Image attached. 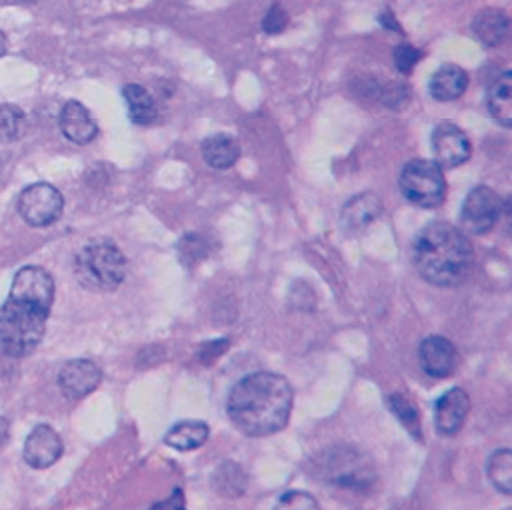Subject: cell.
<instances>
[{
    "label": "cell",
    "mask_w": 512,
    "mask_h": 510,
    "mask_svg": "<svg viewBox=\"0 0 512 510\" xmlns=\"http://www.w3.org/2000/svg\"><path fill=\"white\" fill-rule=\"evenodd\" d=\"M7 51H9V39L3 31H0V57H5Z\"/></svg>",
    "instance_id": "obj_33"
},
{
    "label": "cell",
    "mask_w": 512,
    "mask_h": 510,
    "mask_svg": "<svg viewBox=\"0 0 512 510\" xmlns=\"http://www.w3.org/2000/svg\"><path fill=\"white\" fill-rule=\"evenodd\" d=\"M227 348H229V340H227V338H219V340L207 342V344L201 346L199 360H201L203 364H213Z\"/></svg>",
    "instance_id": "obj_30"
},
{
    "label": "cell",
    "mask_w": 512,
    "mask_h": 510,
    "mask_svg": "<svg viewBox=\"0 0 512 510\" xmlns=\"http://www.w3.org/2000/svg\"><path fill=\"white\" fill-rule=\"evenodd\" d=\"M23 3H29V5H33V3H37V0H23Z\"/></svg>",
    "instance_id": "obj_34"
},
{
    "label": "cell",
    "mask_w": 512,
    "mask_h": 510,
    "mask_svg": "<svg viewBox=\"0 0 512 510\" xmlns=\"http://www.w3.org/2000/svg\"><path fill=\"white\" fill-rule=\"evenodd\" d=\"M502 211L504 207L500 195L486 185H478L466 195L462 203L460 225L464 233L484 235L500 221Z\"/></svg>",
    "instance_id": "obj_6"
},
{
    "label": "cell",
    "mask_w": 512,
    "mask_h": 510,
    "mask_svg": "<svg viewBox=\"0 0 512 510\" xmlns=\"http://www.w3.org/2000/svg\"><path fill=\"white\" fill-rule=\"evenodd\" d=\"M127 276V258L111 239H93L85 243L75 258L77 282L97 294L115 292Z\"/></svg>",
    "instance_id": "obj_3"
},
{
    "label": "cell",
    "mask_w": 512,
    "mask_h": 510,
    "mask_svg": "<svg viewBox=\"0 0 512 510\" xmlns=\"http://www.w3.org/2000/svg\"><path fill=\"white\" fill-rule=\"evenodd\" d=\"M418 360L422 370L436 380L448 378L458 362V354L456 348L450 340L442 338V336H428L418 350Z\"/></svg>",
    "instance_id": "obj_12"
},
{
    "label": "cell",
    "mask_w": 512,
    "mask_h": 510,
    "mask_svg": "<svg viewBox=\"0 0 512 510\" xmlns=\"http://www.w3.org/2000/svg\"><path fill=\"white\" fill-rule=\"evenodd\" d=\"M380 23L386 27V29H390V31H396V33H400L402 35V29H400V25L396 23V19L392 17V13L388 11V13H384L382 17H380Z\"/></svg>",
    "instance_id": "obj_32"
},
{
    "label": "cell",
    "mask_w": 512,
    "mask_h": 510,
    "mask_svg": "<svg viewBox=\"0 0 512 510\" xmlns=\"http://www.w3.org/2000/svg\"><path fill=\"white\" fill-rule=\"evenodd\" d=\"M27 117L17 105H0V141H15L25 131Z\"/></svg>",
    "instance_id": "obj_25"
},
{
    "label": "cell",
    "mask_w": 512,
    "mask_h": 510,
    "mask_svg": "<svg viewBox=\"0 0 512 510\" xmlns=\"http://www.w3.org/2000/svg\"><path fill=\"white\" fill-rule=\"evenodd\" d=\"M410 258L424 282L438 288H454L472 270L474 247L468 235L452 223L434 221L416 235Z\"/></svg>",
    "instance_id": "obj_2"
},
{
    "label": "cell",
    "mask_w": 512,
    "mask_h": 510,
    "mask_svg": "<svg viewBox=\"0 0 512 510\" xmlns=\"http://www.w3.org/2000/svg\"><path fill=\"white\" fill-rule=\"evenodd\" d=\"M201 153H203V159L209 167L229 169L237 163V159L241 155V149H239V143L231 135L217 133V135L207 137L201 143Z\"/></svg>",
    "instance_id": "obj_18"
},
{
    "label": "cell",
    "mask_w": 512,
    "mask_h": 510,
    "mask_svg": "<svg viewBox=\"0 0 512 510\" xmlns=\"http://www.w3.org/2000/svg\"><path fill=\"white\" fill-rule=\"evenodd\" d=\"M123 99L127 103V109H129V119L135 123V125H141V127H147V125H153L157 121V115H159V109H157V103L155 99L147 93L145 87L141 85H125L123 87Z\"/></svg>",
    "instance_id": "obj_20"
},
{
    "label": "cell",
    "mask_w": 512,
    "mask_h": 510,
    "mask_svg": "<svg viewBox=\"0 0 512 510\" xmlns=\"http://www.w3.org/2000/svg\"><path fill=\"white\" fill-rule=\"evenodd\" d=\"M486 472H488L492 486L498 492L510 494L512 492V452H510V448L492 452V456L488 458V464H486Z\"/></svg>",
    "instance_id": "obj_22"
},
{
    "label": "cell",
    "mask_w": 512,
    "mask_h": 510,
    "mask_svg": "<svg viewBox=\"0 0 512 510\" xmlns=\"http://www.w3.org/2000/svg\"><path fill=\"white\" fill-rule=\"evenodd\" d=\"M400 191L416 207L436 209L446 197V179L436 161L412 159L400 173Z\"/></svg>",
    "instance_id": "obj_5"
},
{
    "label": "cell",
    "mask_w": 512,
    "mask_h": 510,
    "mask_svg": "<svg viewBox=\"0 0 512 510\" xmlns=\"http://www.w3.org/2000/svg\"><path fill=\"white\" fill-rule=\"evenodd\" d=\"M294 408V388L282 374L253 372L241 378L227 398L233 426L251 438H264L284 430Z\"/></svg>",
    "instance_id": "obj_1"
},
{
    "label": "cell",
    "mask_w": 512,
    "mask_h": 510,
    "mask_svg": "<svg viewBox=\"0 0 512 510\" xmlns=\"http://www.w3.org/2000/svg\"><path fill=\"white\" fill-rule=\"evenodd\" d=\"M63 456V440L59 432L47 424L33 428L25 440L23 458L35 470H45L53 466Z\"/></svg>",
    "instance_id": "obj_10"
},
{
    "label": "cell",
    "mask_w": 512,
    "mask_h": 510,
    "mask_svg": "<svg viewBox=\"0 0 512 510\" xmlns=\"http://www.w3.org/2000/svg\"><path fill=\"white\" fill-rule=\"evenodd\" d=\"M19 213L31 227H49L61 219L65 209L63 193L51 183L29 185L19 197Z\"/></svg>",
    "instance_id": "obj_7"
},
{
    "label": "cell",
    "mask_w": 512,
    "mask_h": 510,
    "mask_svg": "<svg viewBox=\"0 0 512 510\" xmlns=\"http://www.w3.org/2000/svg\"><path fill=\"white\" fill-rule=\"evenodd\" d=\"M388 406L394 412V416L402 422V426L422 442V418L418 408L414 406L412 400H408L404 394H392L388 398Z\"/></svg>",
    "instance_id": "obj_24"
},
{
    "label": "cell",
    "mask_w": 512,
    "mask_h": 510,
    "mask_svg": "<svg viewBox=\"0 0 512 510\" xmlns=\"http://www.w3.org/2000/svg\"><path fill=\"white\" fill-rule=\"evenodd\" d=\"M472 31L484 47L492 49L506 39L510 31V21L506 13H502L500 9H484L474 17Z\"/></svg>",
    "instance_id": "obj_16"
},
{
    "label": "cell",
    "mask_w": 512,
    "mask_h": 510,
    "mask_svg": "<svg viewBox=\"0 0 512 510\" xmlns=\"http://www.w3.org/2000/svg\"><path fill=\"white\" fill-rule=\"evenodd\" d=\"M486 107L492 119L502 127H512V75L502 73L498 75L486 95Z\"/></svg>",
    "instance_id": "obj_17"
},
{
    "label": "cell",
    "mask_w": 512,
    "mask_h": 510,
    "mask_svg": "<svg viewBox=\"0 0 512 510\" xmlns=\"http://www.w3.org/2000/svg\"><path fill=\"white\" fill-rule=\"evenodd\" d=\"M288 23H290V17L286 13V9L282 5H274L266 17H264V23H262V29L264 33H268L270 37H276L280 33H284L288 29Z\"/></svg>",
    "instance_id": "obj_28"
},
{
    "label": "cell",
    "mask_w": 512,
    "mask_h": 510,
    "mask_svg": "<svg viewBox=\"0 0 512 510\" xmlns=\"http://www.w3.org/2000/svg\"><path fill=\"white\" fill-rule=\"evenodd\" d=\"M213 486L219 494L235 498V496L245 492L247 476H245V472L239 464L223 462L221 466H217V470L213 474Z\"/></svg>",
    "instance_id": "obj_23"
},
{
    "label": "cell",
    "mask_w": 512,
    "mask_h": 510,
    "mask_svg": "<svg viewBox=\"0 0 512 510\" xmlns=\"http://www.w3.org/2000/svg\"><path fill=\"white\" fill-rule=\"evenodd\" d=\"M468 89V75L458 65H442L430 79L428 91L432 99L440 103H450L460 99Z\"/></svg>",
    "instance_id": "obj_15"
},
{
    "label": "cell",
    "mask_w": 512,
    "mask_h": 510,
    "mask_svg": "<svg viewBox=\"0 0 512 510\" xmlns=\"http://www.w3.org/2000/svg\"><path fill=\"white\" fill-rule=\"evenodd\" d=\"M209 438V426L201 420H183L165 434V444L179 450L191 452L201 448Z\"/></svg>",
    "instance_id": "obj_19"
},
{
    "label": "cell",
    "mask_w": 512,
    "mask_h": 510,
    "mask_svg": "<svg viewBox=\"0 0 512 510\" xmlns=\"http://www.w3.org/2000/svg\"><path fill=\"white\" fill-rule=\"evenodd\" d=\"M59 127L63 135L77 145L91 143L99 133V125L93 119L91 111L79 101H67L63 105L59 115Z\"/></svg>",
    "instance_id": "obj_14"
},
{
    "label": "cell",
    "mask_w": 512,
    "mask_h": 510,
    "mask_svg": "<svg viewBox=\"0 0 512 510\" xmlns=\"http://www.w3.org/2000/svg\"><path fill=\"white\" fill-rule=\"evenodd\" d=\"M11 298L35 304L41 310L51 314V308L55 302L53 276L39 266H27L19 270L11 286Z\"/></svg>",
    "instance_id": "obj_9"
},
{
    "label": "cell",
    "mask_w": 512,
    "mask_h": 510,
    "mask_svg": "<svg viewBox=\"0 0 512 510\" xmlns=\"http://www.w3.org/2000/svg\"><path fill=\"white\" fill-rule=\"evenodd\" d=\"M382 211V203L374 193H362L358 197H354L342 213V223L346 229L358 231L368 227Z\"/></svg>",
    "instance_id": "obj_21"
},
{
    "label": "cell",
    "mask_w": 512,
    "mask_h": 510,
    "mask_svg": "<svg viewBox=\"0 0 512 510\" xmlns=\"http://www.w3.org/2000/svg\"><path fill=\"white\" fill-rule=\"evenodd\" d=\"M420 59H422V53H420L416 47L408 45V43L398 45V47L394 49V65H396V69H398L402 75H410V73L414 71V67L418 65Z\"/></svg>",
    "instance_id": "obj_27"
},
{
    "label": "cell",
    "mask_w": 512,
    "mask_h": 510,
    "mask_svg": "<svg viewBox=\"0 0 512 510\" xmlns=\"http://www.w3.org/2000/svg\"><path fill=\"white\" fill-rule=\"evenodd\" d=\"M278 508L280 510H286V508H300V510H316L318 508V502L312 494L308 492H302V490H292V492H286L280 502H278Z\"/></svg>",
    "instance_id": "obj_29"
},
{
    "label": "cell",
    "mask_w": 512,
    "mask_h": 510,
    "mask_svg": "<svg viewBox=\"0 0 512 510\" xmlns=\"http://www.w3.org/2000/svg\"><path fill=\"white\" fill-rule=\"evenodd\" d=\"M179 253H181V262L187 266H193L201 260L207 258L209 245L201 235H185L179 241Z\"/></svg>",
    "instance_id": "obj_26"
},
{
    "label": "cell",
    "mask_w": 512,
    "mask_h": 510,
    "mask_svg": "<svg viewBox=\"0 0 512 510\" xmlns=\"http://www.w3.org/2000/svg\"><path fill=\"white\" fill-rule=\"evenodd\" d=\"M101 384V370L95 362L79 358L67 362L59 372V388L65 398L81 400L97 390Z\"/></svg>",
    "instance_id": "obj_11"
},
{
    "label": "cell",
    "mask_w": 512,
    "mask_h": 510,
    "mask_svg": "<svg viewBox=\"0 0 512 510\" xmlns=\"http://www.w3.org/2000/svg\"><path fill=\"white\" fill-rule=\"evenodd\" d=\"M151 508H173V510H179V508H185V494L181 488H175L173 494L163 500V502H155L151 504Z\"/></svg>",
    "instance_id": "obj_31"
},
{
    "label": "cell",
    "mask_w": 512,
    "mask_h": 510,
    "mask_svg": "<svg viewBox=\"0 0 512 510\" xmlns=\"http://www.w3.org/2000/svg\"><path fill=\"white\" fill-rule=\"evenodd\" d=\"M470 410V398L462 388H450L444 392L434 408V426L442 436H454L460 432Z\"/></svg>",
    "instance_id": "obj_13"
},
{
    "label": "cell",
    "mask_w": 512,
    "mask_h": 510,
    "mask_svg": "<svg viewBox=\"0 0 512 510\" xmlns=\"http://www.w3.org/2000/svg\"><path fill=\"white\" fill-rule=\"evenodd\" d=\"M49 312L35 304L9 298L0 308V350L7 356H29L45 338Z\"/></svg>",
    "instance_id": "obj_4"
},
{
    "label": "cell",
    "mask_w": 512,
    "mask_h": 510,
    "mask_svg": "<svg viewBox=\"0 0 512 510\" xmlns=\"http://www.w3.org/2000/svg\"><path fill=\"white\" fill-rule=\"evenodd\" d=\"M432 151H434V161L442 169H456L470 159L472 145L468 135L458 125L450 121H442L434 127Z\"/></svg>",
    "instance_id": "obj_8"
}]
</instances>
